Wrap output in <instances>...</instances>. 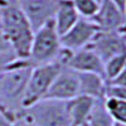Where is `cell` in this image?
Wrapping results in <instances>:
<instances>
[{
	"instance_id": "cell-6",
	"label": "cell",
	"mask_w": 126,
	"mask_h": 126,
	"mask_svg": "<svg viewBox=\"0 0 126 126\" xmlns=\"http://www.w3.org/2000/svg\"><path fill=\"white\" fill-rule=\"evenodd\" d=\"M87 47H90L105 63L115 56L126 53L125 32H110L98 29Z\"/></svg>"
},
{
	"instance_id": "cell-4",
	"label": "cell",
	"mask_w": 126,
	"mask_h": 126,
	"mask_svg": "<svg viewBox=\"0 0 126 126\" xmlns=\"http://www.w3.org/2000/svg\"><path fill=\"white\" fill-rule=\"evenodd\" d=\"M18 119L29 121L35 126H71L66 102L56 100L43 98L22 109Z\"/></svg>"
},
{
	"instance_id": "cell-13",
	"label": "cell",
	"mask_w": 126,
	"mask_h": 126,
	"mask_svg": "<svg viewBox=\"0 0 126 126\" xmlns=\"http://www.w3.org/2000/svg\"><path fill=\"white\" fill-rule=\"evenodd\" d=\"M66 105L71 126H83L87 124L90 113L94 105V100L78 94L75 98L66 101Z\"/></svg>"
},
{
	"instance_id": "cell-23",
	"label": "cell",
	"mask_w": 126,
	"mask_h": 126,
	"mask_svg": "<svg viewBox=\"0 0 126 126\" xmlns=\"http://www.w3.org/2000/svg\"><path fill=\"white\" fill-rule=\"evenodd\" d=\"M6 50H10V46H9V43H8V40L5 39L4 34L0 32V53L6 52Z\"/></svg>"
},
{
	"instance_id": "cell-7",
	"label": "cell",
	"mask_w": 126,
	"mask_h": 126,
	"mask_svg": "<svg viewBox=\"0 0 126 126\" xmlns=\"http://www.w3.org/2000/svg\"><path fill=\"white\" fill-rule=\"evenodd\" d=\"M97 32H98L97 25L91 19L79 18L77 23L67 33L59 37L61 46L63 49L73 53V52L87 47Z\"/></svg>"
},
{
	"instance_id": "cell-28",
	"label": "cell",
	"mask_w": 126,
	"mask_h": 126,
	"mask_svg": "<svg viewBox=\"0 0 126 126\" xmlns=\"http://www.w3.org/2000/svg\"><path fill=\"white\" fill-rule=\"evenodd\" d=\"M83 126H87V125H83Z\"/></svg>"
},
{
	"instance_id": "cell-22",
	"label": "cell",
	"mask_w": 126,
	"mask_h": 126,
	"mask_svg": "<svg viewBox=\"0 0 126 126\" xmlns=\"http://www.w3.org/2000/svg\"><path fill=\"white\" fill-rule=\"evenodd\" d=\"M106 83H110V85H115V86H124L126 87V71L121 72L117 77H115L111 81H107Z\"/></svg>"
},
{
	"instance_id": "cell-14",
	"label": "cell",
	"mask_w": 126,
	"mask_h": 126,
	"mask_svg": "<svg viewBox=\"0 0 126 126\" xmlns=\"http://www.w3.org/2000/svg\"><path fill=\"white\" fill-rule=\"evenodd\" d=\"M78 75V94L87 96L94 101L103 100L106 81L94 73H77Z\"/></svg>"
},
{
	"instance_id": "cell-15",
	"label": "cell",
	"mask_w": 126,
	"mask_h": 126,
	"mask_svg": "<svg viewBox=\"0 0 126 126\" xmlns=\"http://www.w3.org/2000/svg\"><path fill=\"white\" fill-rule=\"evenodd\" d=\"M103 107L113 122L126 125V100L103 98Z\"/></svg>"
},
{
	"instance_id": "cell-12",
	"label": "cell",
	"mask_w": 126,
	"mask_h": 126,
	"mask_svg": "<svg viewBox=\"0 0 126 126\" xmlns=\"http://www.w3.org/2000/svg\"><path fill=\"white\" fill-rule=\"evenodd\" d=\"M79 15L77 14L72 0H57L53 15V23L58 35H63L77 23Z\"/></svg>"
},
{
	"instance_id": "cell-8",
	"label": "cell",
	"mask_w": 126,
	"mask_h": 126,
	"mask_svg": "<svg viewBox=\"0 0 126 126\" xmlns=\"http://www.w3.org/2000/svg\"><path fill=\"white\" fill-rule=\"evenodd\" d=\"M76 96H78V75L77 72L63 66L52 82L44 98L66 102Z\"/></svg>"
},
{
	"instance_id": "cell-19",
	"label": "cell",
	"mask_w": 126,
	"mask_h": 126,
	"mask_svg": "<svg viewBox=\"0 0 126 126\" xmlns=\"http://www.w3.org/2000/svg\"><path fill=\"white\" fill-rule=\"evenodd\" d=\"M103 98H120V100H126V87H124V86H115V85L106 83Z\"/></svg>"
},
{
	"instance_id": "cell-1",
	"label": "cell",
	"mask_w": 126,
	"mask_h": 126,
	"mask_svg": "<svg viewBox=\"0 0 126 126\" xmlns=\"http://www.w3.org/2000/svg\"><path fill=\"white\" fill-rule=\"evenodd\" d=\"M1 33L18 59H27L34 30L15 0H3Z\"/></svg>"
},
{
	"instance_id": "cell-27",
	"label": "cell",
	"mask_w": 126,
	"mask_h": 126,
	"mask_svg": "<svg viewBox=\"0 0 126 126\" xmlns=\"http://www.w3.org/2000/svg\"><path fill=\"white\" fill-rule=\"evenodd\" d=\"M96 1H98V3H101V1H102V0H96Z\"/></svg>"
},
{
	"instance_id": "cell-16",
	"label": "cell",
	"mask_w": 126,
	"mask_h": 126,
	"mask_svg": "<svg viewBox=\"0 0 126 126\" xmlns=\"http://www.w3.org/2000/svg\"><path fill=\"white\" fill-rule=\"evenodd\" d=\"M124 71H126V53L115 56L103 63V78L106 82L117 77Z\"/></svg>"
},
{
	"instance_id": "cell-18",
	"label": "cell",
	"mask_w": 126,
	"mask_h": 126,
	"mask_svg": "<svg viewBox=\"0 0 126 126\" xmlns=\"http://www.w3.org/2000/svg\"><path fill=\"white\" fill-rule=\"evenodd\" d=\"M72 4L79 18L83 19H92L100 8V3L96 0H72Z\"/></svg>"
},
{
	"instance_id": "cell-3",
	"label": "cell",
	"mask_w": 126,
	"mask_h": 126,
	"mask_svg": "<svg viewBox=\"0 0 126 126\" xmlns=\"http://www.w3.org/2000/svg\"><path fill=\"white\" fill-rule=\"evenodd\" d=\"M62 53L59 35L52 19L34 32L27 61L32 67L43 66L57 61L62 62Z\"/></svg>"
},
{
	"instance_id": "cell-5",
	"label": "cell",
	"mask_w": 126,
	"mask_h": 126,
	"mask_svg": "<svg viewBox=\"0 0 126 126\" xmlns=\"http://www.w3.org/2000/svg\"><path fill=\"white\" fill-rule=\"evenodd\" d=\"M63 66L64 64L62 62L57 61L53 63H48V64L33 67L22 100V109L29 107L30 105L44 98L52 82L54 81Z\"/></svg>"
},
{
	"instance_id": "cell-21",
	"label": "cell",
	"mask_w": 126,
	"mask_h": 126,
	"mask_svg": "<svg viewBox=\"0 0 126 126\" xmlns=\"http://www.w3.org/2000/svg\"><path fill=\"white\" fill-rule=\"evenodd\" d=\"M15 119L12 117L5 111L0 110V126H14Z\"/></svg>"
},
{
	"instance_id": "cell-9",
	"label": "cell",
	"mask_w": 126,
	"mask_h": 126,
	"mask_svg": "<svg viewBox=\"0 0 126 126\" xmlns=\"http://www.w3.org/2000/svg\"><path fill=\"white\" fill-rule=\"evenodd\" d=\"M35 32L53 19L57 0H15Z\"/></svg>"
},
{
	"instance_id": "cell-26",
	"label": "cell",
	"mask_w": 126,
	"mask_h": 126,
	"mask_svg": "<svg viewBox=\"0 0 126 126\" xmlns=\"http://www.w3.org/2000/svg\"><path fill=\"white\" fill-rule=\"evenodd\" d=\"M113 126H126L125 124H117V122H113Z\"/></svg>"
},
{
	"instance_id": "cell-2",
	"label": "cell",
	"mask_w": 126,
	"mask_h": 126,
	"mask_svg": "<svg viewBox=\"0 0 126 126\" xmlns=\"http://www.w3.org/2000/svg\"><path fill=\"white\" fill-rule=\"evenodd\" d=\"M33 67L27 59H15L4 73L0 75V107L18 120L22 110V100L27 88L28 78Z\"/></svg>"
},
{
	"instance_id": "cell-24",
	"label": "cell",
	"mask_w": 126,
	"mask_h": 126,
	"mask_svg": "<svg viewBox=\"0 0 126 126\" xmlns=\"http://www.w3.org/2000/svg\"><path fill=\"white\" fill-rule=\"evenodd\" d=\"M111 3H113L115 5H116L121 12L125 13V10H126V0H110Z\"/></svg>"
},
{
	"instance_id": "cell-17",
	"label": "cell",
	"mask_w": 126,
	"mask_h": 126,
	"mask_svg": "<svg viewBox=\"0 0 126 126\" xmlns=\"http://www.w3.org/2000/svg\"><path fill=\"white\" fill-rule=\"evenodd\" d=\"M87 126H113V121L103 107V100L94 101L93 109L87 120Z\"/></svg>"
},
{
	"instance_id": "cell-11",
	"label": "cell",
	"mask_w": 126,
	"mask_h": 126,
	"mask_svg": "<svg viewBox=\"0 0 126 126\" xmlns=\"http://www.w3.org/2000/svg\"><path fill=\"white\" fill-rule=\"evenodd\" d=\"M91 20L100 30L125 32V13L110 0H102L97 14Z\"/></svg>"
},
{
	"instance_id": "cell-20",
	"label": "cell",
	"mask_w": 126,
	"mask_h": 126,
	"mask_svg": "<svg viewBox=\"0 0 126 126\" xmlns=\"http://www.w3.org/2000/svg\"><path fill=\"white\" fill-rule=\"evenodd\" d=\"M15 59H16V56L14 54V52L12 49L0 53V75L4 73L6 71V68L12 64Z\"/></svg>"
},
{
	"instance_id": "cell-10",
	"label": "cell",
	"mask_w": 126,
	"mask_h": 126,
	"mask_svg": "<svg viewBox=\"0 0 126 126\" xmlns=\"http://www.w3.org/2000/svg\"><path fill=\"white\" fill-rule=\"evenodd\" d=\"M64 66L77 73H94L103 77V62L90 47L71 53Z\"/></svg>"
},
{
	"instance_id": "cell-25",
	"label": "cell",
	"mask_w": 126,
	"mask_h": 126,
	"mask_svg": "<svg viewBox=\"0 0 126 126\" xmlns=\"http://www.w3.org/2000/svg\"><path fill=\"white\" fill-rule=\"evenodd\" d=\"M14 126H35V125H33L32 122H29V121H25V120H23V119H18V120L15 121Z\"/></svg>"
}]
</instances>
